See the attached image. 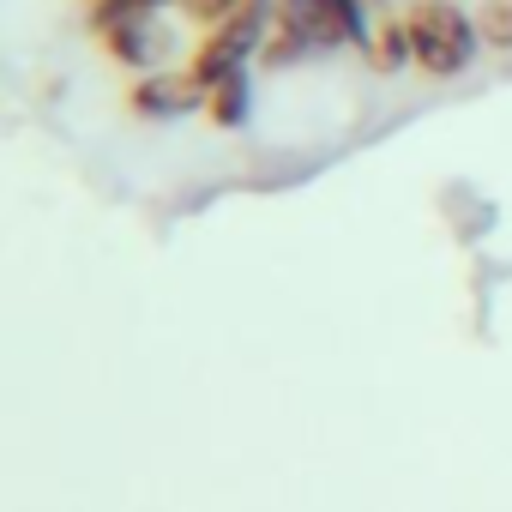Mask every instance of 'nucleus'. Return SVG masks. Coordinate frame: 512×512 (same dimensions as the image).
I'll return each mask as SVG.
<instances>
[{"label":"nucleus","mask_w":512,"mask_h":512,"mask_svg":"<svg viewBox=\"0 0 512 512\" xmlns=\"http://www.w3.org/2000/svg\"><path fill=\"white\" fill-rule=\"evenodd\" d=\"M127 109H133V115H145V121H181V115L205 109V85H199L187 67H163V73L133 79Z\"/></svg>","instance_id":"4"},{"label":"nucleus","mask_w":512,"mask_h":512,"mask_svg":"<svg viewBox=\"0 0 512 512\" xmlns=\"http://www.w3.org/2000/svg\"><path fill=\"white\" fill-rule=\"evenodd\" d=\"M374 7H392V0H374Z\"/></svg>","instance_id":"10"},{"label":"nucleus","mask_w":512,"mask_h":512,"mask_svg":"<svg viewBox=\"0 0 512 512\" xmlns=\"http://www.w3.org/2000/svg\"><path fill=\"white\" fill-rule=\"evenodd\" d=\"M368 67L374 73H404V67H416V43H410V19H404V7H386L380 13V25H374V37H368Z\"/></svg>","instance_id":"6"},{"label":"nucleus","mask_w":512,"mask_h":512,"mask_svg":"<svg viewBox=\"0 0 512 512\" xmlns=\"http://www.w3.org/2000/svg\"><path fill=\"white\" fill-rule=\"evenodd\" d=\"M476 31H482V49H512V0H482Z\"/></svg>","instance_id":"8"},{"label":"nucleus","mask_w":512,"mask_h":512,"mask_svg":"<svg viewBox=\"0 0 512 512\" xmlns=\"http://www.w3.org/2000/svg\"><path fill=\"white\" fill-rule=\"evenodd\" d=\"M272 7H278V0H260V7L235 13L229 25H217V31H205V37L193 43L187 73L205 85V97H211L223 79L247 73V61H260V49H266V37H272Z\"/></svg>","instance_id":"2"},{"label":"nucleus","mask_w":512,"mask_h":512,"mask_svg":"<svg viewBox=\"0 0 512 512\" xmlns=\"http://www.w3.org/2000/svg\"><path fill=\"white\" fill-rule=\"evenodd\" d=\"M374 0H320V49H368L374 37Z\"/></svg>","instance_id":"5"},{"label":"nucleus","mask_w":512,"mask_h":512,"mask_svg":"<svg viewBox=\"0 0 512 512\" xmlns=\"http://www.w3.org/2000/svg\"><path fill=\"white\" fill-rule=\"evenodd\" d=\"M404 19H410L416 73L422 79H458V73L476 67L482 31H476V13L470 7H458V0H410Z\"/></svg>","instance_id":"1"},{"label":"nucleus","mask_w":512,"mask_h":512,"mask_svg":"<svg viewBox=\"0 0 512 512\" xmlns=\"http://www.w3.org/2000/svg\"><path fill=\"white\" fill-rule=\"evenodd\" d=\"M97 37H103L109 61H115V67H127L133 79L163 73V67L181 55V25H175L169 13H121V19L97 25Z\"/></svg>","instance_id":"3"},{"label":"nucleus","mask_w":512,"mask_h":512,"mask_svg":"<svg viewBox=\"0 0 512 512\" xmlns=\"http://www.w3.org/2000/svg\"><path fill=\"white\" fill-rule=\"evenodd\" d=\"M247 109H253V79H247V73L223 79V85L205 97V115H211L217 127H241V121H247Z\"/></svg>","instance_id":"7"},{"label":"nucleus","mask_w":512,"mask_h":512,"mask_svg":"<svg viewBox=\"0 0 512 512\" xmlns=\"http://www.w3.org/2000/svg\"><path fill=\"white\" fill-rule=\"evenodd\" d=\"M247 7H260V0H181V13H187L199 31L229 25V19H235V13H247Z\"/></svg>","instance_id":"9"}]
</instances>
